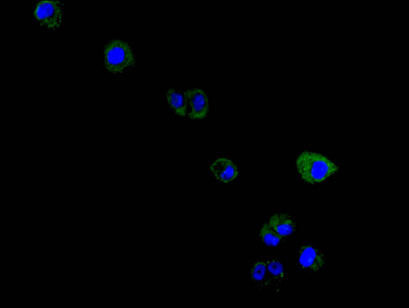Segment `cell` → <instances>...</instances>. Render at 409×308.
<instances>
[{"label": "cell", "instance_id": "2", "mask_svg": "<svg viewBox=\"0 0 409 308\" xmlns=\"http://www.w3.org/2000/svg\"><path fill=\"white\" fill-rule=\"evenodd\" d=\"M104 65L111 73L122 72L135 63L132 51L129 45L121 39H113L104 50Z\"/></svg>", "mask_w": 409, "mask_h": 308}, {"label": "cell", "instance_id": "4", "mask_svg": "<svg viewBox=\"0 0 409 308\" xmlns=\"http://www.w3.org/2000/svg\"><path fill=\"white\" fill-rule=\"evenodd\" d=\"M188 104L190 106V111L188 113L191 119H201L207 115L209 111V103L207 96L203 90L198 88H192L186 91Z\"/></svg>", "mask_w": 409, "mask_h": 308}, {"label": "cell", "instance_id": "6", "mask_svg": "<svg viewBox=\"0 0 409 308\" xmlns=\"http://www.w3.org/2000/svg\"><path fill=\"white\" fill-rule=\"evenodd\" d=\"M210 169L217 180L224 183L234 180L238 174L237 166L226 158L216 160L211 164Z\"/></svg>", "mask_w": 409, "mask_h": 308}, {"label": "cell", "instance_id": "7", "mask_svg": "<svg viewBox=\"0 0 409 308\" xmlns=\"http://www.w3.org/2000/svg\"><path fill=\"white\" fill-rule=\"evenodd\" d=\"M166 98L168 104L175 114L180 116H186L188 105L186 92L171 88L167 93Z\"/></svg>", "mask_w": 409, "mask_h": 308}, {"label": "cell", "instance_id": "3", "mask_svg": "<svg viewBox=\"0 0 409 308\" xmlns=\"http://www.w3.org/2000/svg\"><path fill=\"white\" fill-rule=\"evenodd\" d=\"M33 14L36 19L48 29L58 28L62 23V10L58 1L39 2Z\"/></svg>", "mask_w": 409, "mask_h": 308}, {"label": "cell", "instance_id": "1", "mask_svg": "<svg viewBox=\"0 0 409 308\" xmlns=\"http://www.w3.org/2000/svg\"><path fill=\"white\" fill-rule=\"evenodd\" d=\"M296 164L303 180L311 184L322 183L339 169L326 156L309 151L301 153L297 159Z\"/></svg>", "mask_w": 409, "mask_h": 308}, {"label": "cell", "instance_id": "11", "mask_svg": "<svg viewBox=\"0 0 409 308\" xmlns=\"http://www.w3.org/2000/svg\"><path fill=\"white\" fill-rule=\"evenodd\" d=\"M266 272V261L262 260H258L253 265L251 268V278L254 281H261L264 279Z\"/></svg>", "mask_w": 409, "mask_h": 308}, {"label": "cell", "instance_id": "8", "mask_svg": "<svg viewBox=\"0 0 409 308\" xmlns=\"http://www.w3.org/2000/svg\"><path fill=\"white\" fill-rule=\"evenodd\" d=\"M268 224L282 237L291 234L294 229V224L292 219L289 216L284 214L274 215L270 218Z\"/></svg>", "mask_w": 409, "mask_h": 308}, {"label": "cell", "instance_id": "9", "mask_svg": "<svg viewBox=\"0 0 409 308\" xmlns=\"http://www.w3.org/2000/svg\"><path fill=\"white\" fill-rule=\"evenodd\" d=\"M259 236L266 245L269 246L279 245L281 243L283 237L274 230L269 224L267 223L264 224L261 227L259 231Z\"/></svg>", "mask_w": 409, "mask_h": 308}, {"label": "cell", "instance_id": "5", "mask_svg": "<svg viewBox=\"0 0 409 308\" xmlns=\"http://www.w3.org/2000/svg\"><path fill=\"white\" fill-rule=\"evenodd\" d=\"M325 256L320 249L311 245L301 248L299 262L304 269L311 272L319 271L325 265Z\"/></svg>", "mask_w": 409, "mask_h": 308}, {"label": "cell", "instance_id": "10", "mask_svg": "<svg viewBox=\"0 0 409 308\" xmlns=\"http://www.w3.org/2000/svg\"><path fill=\"white\" fill-rule=\"evenodd\" d=\"M266 270L271 277L276 279H280L284 276L283 265L278 260L269 259L266 261Z\"/></svg>", "mask_w": 409, "mask_h": 308}]
</instances>
